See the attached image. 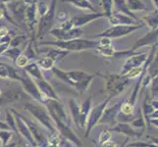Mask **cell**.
I'll return each mask as SVG.
<instances>
[{
	"label": "cell",
	"instance_id": "1",
	"mask_svg": "<svg viewBox=\"0 0 158 147\" xmlns=\"http://www.w3.org/2000/svg\"><path fill=\"white\" fill-rule=\"evenodd\" d=\"M43 103L45 104V108L47 109L48 113L51 116L54 124H55L57 129L62 137L72 141L75 144L81 146V141L71 129L69 116L64 106L61 104V101L54 99H44Z\"/></svg>",
	"mask_w": 158,
	"mask_h": 147
},
{
	"label": "cell",
	"instance_id": "2",
	"mask_svg": "<svg viewBox=\"0 0 158 147\" xmlns=\"http://www.w3.org/2000/svg\"><path fill=\"white\" fill-rule=\"evenodd\" d=\"M51 71L57 79L71 85L80 94L85 93L89 89L91 81L94 80L95 77V75L85 73L84 71H80V70L63 71L55 66L51 69Z\"/></svg>",
	"mask_w": 158,
	"mask_h": 147
},
{
	"label": "cell",
	"instance_id": "3",
	"mask_svg": "<svg viewBox=\"0 0 158 147\" xmlns=\"http://www.w3.org/2000/svg\"><path fill=\"white\" fill-rule=\"evenodd\" d=\"M37 46H49V47H56L62 50H66L69 52H76V51H84V50H90V49H95L99 45V40L94 39H75L70 40H55V41H41L39 42Z\"/></svg>",
	"mask_w": 158,
	"mask_h": 147
},
{
	"label": "cell",
	"instance_id": "4",
	"mask_svg": "<svg viewBox=\"0 0 158 147\" xmlns=\"http://www.w3.org/2000/svg\"><path fill=\"white\" fill-rule=\"evenodd\" d=\"M24 108L29 111L37 121L40 123L41 126L44 127L50 133L57 132V128L54 124L51 116L48 113L47 109L40 104H35L32 102H27L24 105Z\"/></svg>",
	"mask_w": 158,
	"mask_h": 147
},
{
	"label": "cell",
	"instance_id": "5",
	"mask_svg": "<svg viewBox=\"0 0 158 147\" xmlns=\"http://www.w3.org/2000/svg\"><path fill=\"white\" fill-rule=\"evenodd\" d=\"M98 76L104 78L106 80L105 92L109 95L108 98H110V99H112L114 97H117L121 93H123L131 80L121 74L120 75L109 74V75H98Z\"/></svg>",
	"mask_w": 158,
	"mask_h": 147
},
{
	"label": "cell",
	"instance_id": "6",
	"mask_svg": "<svg viewBox=\"0 0 158 147\" xmlns=\"http://www.w3.org/2000/svg\"><path fill=\"white\" fill-rule=\"evenodd\" d=\"M56 3L57 0H52L51 4L48 6V10L45 14L40 16L39 21V28L35 34L36 39H41L43 36L46 35L49 32L54 26V20H55V11H56Z\"/></svg>",
	"mask_w": 158,
	"mask_h": 147
},
{
	"label": "cell",
	"instance_id": "7",
	"mask_svg": "<svg viewBox=\"0 0 158 147\" xmlns=\"http://www.w3.org/2000/svg\"><path fill=\"white\" fill-rule=\"evenodd\" d=\"M143 25H138V26H129V25H117L112 26L111 28L105 30L101 34L94 36V39H100V37H106L109 39H120V37L126 36L132 32L138 31L139 29L143 28Z\"/></svg>",
	"mask_w": 158,
	"mask_h": 147
},
{
	"label": "cell",
	"instance_id": "8",
	"mask_svg": "<svg viewBox=\"0 0 158 147\" xmlns=\"http://www.w3.org/2000/svg\"><path fill=\"white\" fill-rule=\"evenodd\" d=\"M111 99L110 98H106V99L103 101L100 104L94 106L92 109H90L89 114V117L88 120H86V133H85V137H89V135L90 133V132L92 130L97 124H98V121L100 120L101 116H102V113L104 111V109L107 106V103L108 101H110Z\"/></svg>",
	"mask_w": 158,
	"mask_h": 147
},
{
	"label": "cell",
	"instance_id": "9",
	"mask_svg": "<svg viewBox=\"0 0 158 147\" xmlns=\"http://www.w3.org/2000/svg\"><path fill=\"white\" fill-rule=\"evenodd\" d=\"M20 83L22 84V85H23L24 91L30 97L34 98L35 100L39 101V102H43V101H44L42 94L40 93L39 88H37V84L35 83L34 79H31L29 75L26 74L25 76H21Z\"/></svg>",
	"mask_w": 158,
	"mask_h": 147
},
{
	"label": "cell",
	"instance_id": "10",
	"mask_svg": "<svg viewBox=\"0 0 158 147\" xmlns=\"http://www.w3.org/2000/svg\"><path fill=\"white\" fill-rule=\"evenodd\" d=\"M11 112L13 113V115L15 117L16 128H17L18 133L21 134L31 146H37L34 137H32L31 133V130H30V129L28 127V125L26 124V122L24 121V119L22 118V114H20L17 111H15L14 109H11Z\"/></svg>",
	"mask_w": 158,
	"mask_h": 147
},
{
	"label": "cell",
	"instance_id": "11",
	"mask_svg": "<svg viewBox=\"0 0 158 147\" xmlns=\"http://www.w3.org/2000/svg\"><path fill=\"white\" fill-rule=\"evenodd\" d=\"M48 34H50L57 40H70L75 39H80L83 35L84 31L81 28H73L67 31H64L60 28L52 29Z\"/></svg>",
	"mask_w": 158,
	"mask_h": 147
},
{
	"label": "cell",
	"instance_id": "12",
	"mask_svg": "<svg viewBox=\"0 0 158 147\" xmlns=\"http://www.w3.org/2000/svg\"><path fill=\"white\" fill-rule=\"evenodd\" d=\"M26 98H28V94L23 89H9L7 91L2 92V94L0 95V106L12 104V103L21 101L26 99Z\"/></svg>",
	"mask_w": 158,
	"mask_h": 147
},
{
	"label": "cell",
	"instance_id": "13",
	"mask_svg": "<svg viewBox=\"0 0 158 147\" xmlns=\"http://www.w3.org/2000/svg\"><path fill=\"white\" fill-rule=\"evenodd\" d=\"M104 18V15L102 13H90V14H83V15H76L74 17L68 20L71 28H81L85 25H88L92 21L97 19Z\"/></svg>",
	"mask_w": 158,
	"mask_h": 147
},
{
	"label": "cell",
	"instance_id": "14",
	"mask_svg": "<svg viewBox=\"0 0 158 147\" xmlns=\"http://www.w3.org/2000/svg\"><path fill=\"white\" fill-rule=\"evenodd\" d=\"M8 8L11 12V17L16 22V24L18 26L23 25L25 27V9L26 4L23 2V0L21 1H10L8 4Z\"/></svg>",
	"mask_w": 158,
	"mask_h": 147
},
{
	"label": "cell",
	"instance_id": "15",
	"mask_svg": "<svg viewBox=\"0 0 158 147\" xmlns=\"http://www.w3.org/2000/svg\"><path fill=\"white\" fill-rule=\"evenodd\" d=\"M22 118L24 119V121L26 122V124L28 125V127L31 133L32 137H34L35 143L37 146L40 147H45L47 145V137L44 134V133L42 132L41 129L37 126L35 123H34L32 121H30L29 119H27L26 117H24L22 115Z\"/></svg>",
	"mask_w": 158,
	"mask_h": 147
},
{
	"label": "cell",
	"instance_id": "16",
	"mask_svg": "<svg viewBox=\"0 0 158 147\" xmlns=\"http://www.w3.org/2000/svg\"><path fill=\"white\" fill-rule=\"evenodd\" d=\"M148 53H135L133 54L128 57V59L125 62L124 66L122 68V72L121 75H126L131 69L137 68V67H141L145 62L146 58H148Z\"/></svg>",
	"mask_w": 158,
	"mask_h": 147
},
{
	"label": "cell",
	"instance_id": "17",
	"mask_svg": "<svg viewBox=\"0 0 158 147\" xmlns=\"http://www.w3.org/2000/svg\"><path fill=\"white\" fill-rule=\"evenodd\" d=\"M109 21V24L111 26H117V25H129V26H138V25H143L140 22L134 20L133 18L126 16L119 12H112V14L107 18Z\"/></svg>",
	"mask_w": 158,
	"mask_h": 147
},
{
	"label": "cell",
	"instance_id": "18",
	"mask_svg": "<svg viewBox=\"0 0 158 147\" xmlns=\"http://www.w3.org/2000/svg\"><path fill=\"white\" fill-rule=\"evenodd\" d=\"M110 132H115L117 133L126 134L128 137H140L143 133L135 130L129 123H118L109 129Z\"/></svg>",
	"mask_w": 158,
	"mask_h": 147
},
{
	"label": "cell",
	"instance_id": "19",
	"mask_svg": "<svg viewBox=\"0 0 158 147\" xmlns=\"http://www.w3.org/2000/svg\"><path fill=\"white\" fill-rule=\"evenodd\" d=\"M157 36H158V31L157 30H150L144 36L139 39L137 42L135 43L132 50L137 51L138 49L144 47V46H152L157 43Z\"/></svg>",
	"mask_w": 158,
	"mask_h": 147
},
{
	"label": "cell",
	"instance_id": "20",
	"mask_svg": "<svg viewBox=\"0 0 158 147\" xmlns=\"http://www.w3.org/2000/svg\"><path fill=\"white\" fill-rule=\"evenodd\" d=\"M121 103H117L115 105H112L110 107H106L104 111L102 113V116L100 120L98 121V124H109V125H114L116 123V117L118 114V110L120 108Z\"/></svg>",
	"mask_w": 158,
	"mask_h": 147
},
{
	"label": "cell",
	"instance_id": "21",
	"mask_svg": "<svg viewBox=\"0 0 158 147\" xmlns=\"http://www.w3.org/2000/svg\"><path fill=\"white\" fill-rule=\"evenodd\" d=\"M37 88H39L40 93L43 96V99H54V100H60L59 96L57 95L56 91L54 90L52 85L48 83L44 79L37 80Z\"/></svg>",
	"mask_w": 158,
	"mask_h": 147
},
{
	"label": "cell",
	"instance_id": "22",
	"mask_svg": "<svg viewBox=\"0 0 158 147\" xmlns=\"http://www.w3.org/2000/svg\"><path fill=\"white\" fill-rule=\"evenodd\" d=\"M37 52H43L45 54V56L51 58L55 63L63 60L65 57H67L70 53L69 51L62 50V49H59L56 47H49V46H46V48H42L40 50L37 49Z\"/></svg>",
	"mask_w": 158,
	"mask_h": 147
},
{
	"label": "cell",
	"instance_id": "23",
	"mask_svg": "<svg viewBox=\"0 0 158 147\" xmlns=\"http://www.w3.org/2000/svg\"><path fill=\"white\" fill-rule=\"evenodd\" d=\"M0 79L1 80H13L20 81L21 76L18 74L17 70L9 65L0 62Z\"/></svg>",
	"mask_w": 158,
	"mask_h": 147
},
{
	"label": "cell",
	"instance_id": "24",
	"mask_svg": "<svg viewBox=\"0 0 158 147\" xmlns=\"http://www.w3.org/2000/svg\"><path fill=\"white\" fill-rule=\"evenodd\" d=\"M91 108V96H89L88 99H85L83 104L80 106V119H81V129L85 127L86 120H88L89 114Z\"/></svg>",
	"mask_w": 158,
	"mask_h": 147
},
{
	"label": "cell",
	"instance_id": "25",
	"mask_svg": "<svg viewBox=\"0 0 158 147\" xmlns=\"http://www.w3.org/2000/svg\"><path fill=\"white\" fill-rule=\"evenodd\" d=\"M24 69H25V73L27 75H29L32 79H35L36 80L44 79V76H43L41 72V69L37 66V64L35 62L29 63Z\"/></svg>",
	"mask_w": 158,
	"mask_h": 147
},
{
	"label": "cell",
	"instance_id": "26",
	"mask_svg": "<svg viewBox=\"0 0 158 147\" xmlns=\"http://www.w3.org/2000/svg\"><path fill=\"white\" fill-rule=\"evenodd\" d=\"M113 7H115L117 9V12L122 13V14L126 15V16H129V17L133 18L134 20L138 21V22H140V23H141V21L139 20L135 16V14L133 12H131V11L129 10V8H128L127 4H126V1H125V0H113Z\"/></svg>",
	"mask_w": 158,
	"mask_h": 147
},
{
	"label": "cell",
	"instance_id": "27",
	"mask_svg": "<svg viewBox=\"0 0 158 147\" xmlns=\"http://www.w3.org/2000/svg\"><path fill=\"white\" fill-rule=\"evenodd\" d=\"M63 2L65 3H70L74 5L75 7L80 8V9H83V10H89L91 11L92 13H96L97 11L95 10V8L94 7L89 0H62Z\"/></svg>",
	"mask_w": 158,
	"mask_h": 147
},
{
	"label": "cell",
	"instance_id": "28",
	"mask_svg": "<svg viewBox=\"0 0 158 147\" xmlns=\"http://www.w3.org/2000/svg\"><path fill=\"white\" fill-rule=\"evenodd\" d=\"M141 23L143 25L146 24L151 30H157L158 26V18H157V9H154L153 12L149 13L148 15L144 16V17L140 20Z\"/></svg>",
	"mask_w": 158,
	"mask_h": 147
},
{
	"label": "cell",
	"instance_id": "29",
	"mask_svg": "<svg viewBox=\"0 0 158 147\" xmlns=\"http://www.w3.org/2000/svg\"><path fill=\"white\" fill-rule=\"evenodd\" d=\"M70 109H71V113H72V119L74 124L77 126L78 128L81 129V119H80V106L77 104L74 99H71L69 102Z\"/></svg>",
	"mask_w": 158,
	"mask_h": 147
},
{
	"label": "cell",
	"instance_id": "30",
	"mask_svg": "<svg viewBox=\"0 0 158 147\" xmlns=\"http://www.w3.org/2000/svg\"><path fill=\"white\" fill-rule=\"evenodd\" d=\"M132 126L135 130L139 129L138 132H140L141 133H143L144 132V129H145V120H144V117L141 115V111H139V116L138 117H135L132 122Z\"/></svg>",
	"mask_w": 158,
	"mask_h": 147
},
{
	"label": "cell",
	"instance_id": "31",
	"mask_svg": "<svg viewBox=\"0 0 158 147\" xmlns=\"http://www.w3.org/2000/svg\"><path fill=\"white\" fill-rule=\"evenodd\" d=\"M126 4L131 12L146 10V5L141 0H126Z\"/></svg>",
	"mask_w": 158,
	"mask_h": 147
},
{
	"label": "cell",
	"instance_id": "32",
	"mask_svg": "<svg viewBox=\"0 0 158 147\" xmlns=\"http://www.w3.org/2000/svg\"><path fill=\"white\" fill-rule=\"evenodd\" d=\"M35 63L37 64V66H39L40 69H42V70H46V71L51 70L54 66H55V62H54L51 58L47 57V56L39 58Z\"/></svg>",
	"mask_w": 158,
	"mask_h": 147
},
{
	"label": "cell",
	"instance_id": "33",
	"mask_svg": "<svg viewBox=\"0 0 158 147\" xmlns=\"http://www.w3.org/2000/svg\"><path fill=\"white\" fill-rule=\"evenodd\" d=\"M100 2L103 9L102 14L105 18H108L113 12V0H100Z\"/></svg>",
	"mask_w": 158,
	"mask_h": 147
},
{
	"label": "cell",
	"instance_id": "34",
	"mask_svg": "<svg viewBox=\"0 0 158 147\" xmlns=\"http://www.w3.org/2000/svg\"><path fill=\"white\" fill-rule=\"evenodd\" d=\"M5 114H6V122H5V123L8 125L12 132H16V133L19 135L17 128H16V122H15V117L13 115V113L11 111H9V110L8 111L6 110V111H5Z\"/></svg>",
	"mask_w": 158,
	"mask_h": 147
},
{
	"label": "cell",
	"instance_id": "35",
	"mask_svg": "<svg viewBox=\"0 0 158 147\" xmlns=\"http://www.w3.org/2000/svg\"><path fill=\"white\" fill-rule=\"evenodd\" d=\"M22 52L23 51H22V49H20L19 47H9L7 50L3 53V55L10 58L11 60H13V61H15L16 58H17Z\"/></svg>",
	"mask_w": 158,
	"mask_h": 147
},
{
	"label": "cell",
	"instance_id": "36",
	"mask_svg": "<svg viewBox=\"0 0 158 147\" xmlns=\"http://www.w3.org/2000/svg\"><path fill=\"white\" fill-rule=\"evenodd\" d=\"M137 67V68H134V69H131L129 72L124 75L125 77L129 80H135V79H139L140 77L141 73H143V67Z\"/></svg>",
	"mask_w": 158,
	"mask_h": 147
},
{
	"label": "cell",
	"instance_id": "37",
	"mask_svg": "<svg viewBox=\"0 0 158 147\" xmlns=\"http://www.w3.org/2000/svg\"><path fill=\"white\" fill-rule=\"evenodd\" d=\"M13 135H14V133L12 130H6V129L0 130V140H1L2 145L8 144L9 141L12 139Z\"/></svg>",
	"mask_w": 158,
	"mask_h": 147
},
{
	"label": "cell",
	"instance_id": "38",
	"mask_svg": "<svg viewBox=\"0 0 158 147\" xmlns=\"http://www.w3.org/2000/svg\"><path fill=\"white\" fill-rule=\"evenodd\" d=\"M119 111L123 114H125V115H132L133 112H134V105L131 104L129 101L121 103V105H120V108H119Z\"/></svg>",
	"mask_w": 158,
	"mask_h": 147
},
{
	"label": "cell",
	"instance_id": "39",
	"mask_svg": "<svg viewBox=\"0 0 158 147\" xmlns=\"http://www.w3.org/2000/svg\"><path fill=\"white\" fill-rule=\"evenodd\" d=\"M15 63H16V65H17L18 67H20V68H25L27 65L30 63V59L27 57L23 52H22L20 55L17 58H16Z\"/></svg>",
	"mask_w": 158,
	"mask_h": 147
},
{
	"label": "cell",
	"instance_id": "40",
	"mask_svg": "<svg viewBox=\"0 0 158 147\" xmlns=\"http://www.w3.org/2000/svg\"><path fill=\"white\" fill-rule=\"evenodd\" d=\"M10 41H11V37L9 36V35L7 36L3 37V39H0V55H2V54L9 48Z\"/></svg>",
	"mask_w": 158,
	"mask_h": 147
},
{
	"label": "cell",
	"instance_id": "41",
	"mask_svg": "<svg viewBox=\"0 0 158 147\" xmlns=\"http://www.w3.org/2000/svg\"><path fill=\"white\" fill-rule=\"evenodd\" d=\"M26 39H27L26 35H18V36H15L14 39H11L9 47H18L24 41H26Z\"/></svg>",
	"mask_w": 158,
	"mask_h": 147
},
{
	"label": "cell",
	"instance_id": "42",
	"mask_svg": "<svg viewBox=\"0 0 158 147\" xmlns=\"http://www.w3.org/2000/svg\"><path fill=\"white\" fill-rule=\"evenodd\" d=\"M112 137V134H111V132L109 129H104V130H102V132L100 133V135H99V142L100 144L102 142H105V141L109 140Z\"/></svg>",
	"mask_w": 158,
	"mask_h": 147
},
{
	"label": "cell",
	"instance_id": "43",
	"mask_svg": "<svg viewBox=\"0 0 158 147\" xmlns=\"http://www.w3.org/2000/svg\"><path fill=\"white\" fill-rule=\"evenodd\" d=\"M47 10H48V6L44 2L40 1V3L36 4V11L40 16H42L43 14H45Z\"/></svg>",
	"mask_w": 158,
	"mask_h": 147
},
{
	"label": "cell",
	"instance_id": "44",
	"mask_svg": "<svg viewBox=\"0 0 158 147\" xmlns=\"http://www.w3.org/2000/svg\"><path fill=\"white\" fill-rule=\"evenodd\" d=\"M55 18L60 22V23H64V22H66L69 20V14L66 11H62V12H60L57 16H55Z\"/></svg>",
	"mask_w": 158,
	"mask_h": 147
},
{
	"label": "cell",
	"instance_id": "45",
	"mask_svg": "<svg viewBox=\"0 0 158 147\" xmlns=\"http://www.w3.org/2000/svg\"><path fill=\"white\" fill-rule=\"evenodd\" d=\"M9 35V30L5 26H0V39L7 36Z\"/></svg>",
	"mask_w": 158,
	"mask_h": 147
},
{
	"label": "cell",
	"instance_id": "46",
	"mask_svg": "<svg viewBox=\"0 0 158 147\" xmlns=\"http://www.w3.org/2000/svg\"><path fill=\"white\" fill-rule=\"evenodd\" d=\"M101 147H118V145L116 142H114V141H111L109 139V140L105 141V142H102Z\"/></svg>",
	"mask_w": 158,
	"mask_h": 147
},
{
	"label": "cell",
	"instance_id": "47",
	"mask_svg": "<svg viewBox=\"0 0 158 147\" xmlns=\"http://www.w3.org/2000/svg\"><path fill=\"white\" fill-rule=\"evenodd\" d=\"M1 129H6V130H11V129L9 128V126L6 124V123H4L2 121H0V130Z\"/></svg>",
	"mask_w": 158,
	"mask_h": 147
},
{
	"label": "cell",
	"instance_id": "48",
	"mask_svg": "<svg viewBox=\"0 0 158 147\" xmlns=\"http://www.w3.org/2000/svg\"><path fill=\"white\" fill-rule=\"evenodd\" d=\"M16 145H17V143L16 142H12V143H8L6 145H2V146H0V147H16Z\"/></svg>",
	"mask_w": 158,
	"mask_h": 147
},
{
	"label": "cell",
	"instance_id": "49",
	"mask_svg": "<svg viewBox=\"0 0 158 147\" xmlns=\"http://www.w3.org/2000/svg\"><path fill=\"white\" fill-rule=\"evenodd\" d=\"M152 3L154 5V8L157 9V6H158V0H152Z\"/></svg>",
	"mask_w": 158,
	"mask_h": 147
},
{
	"label": "cell",
	"instance_id": "50",
	"mask_svg": "<svg viewBox=\"0 0 158 147\" xmlns=\"http://www.w3.org/2000/svg\"><path fill=\"white\" fill-rule=\"evenodd\" d=\"M45 147H59V146L56 145V144H49V143H47V145Z\"/></svg>",
	"mask_w": 158,
	"mask_h": 147
},
{
	"label": "cell",
	"instance_id": "51",
	"mask_svg": "<svg viewBox=\"0 0 158 147\" xmlns=\"http://www.w3.org/2000/svg\"><path fill=\"white\" fill-rule=\"evenodd\" d=\"M127 141H128V139H127V140H126V141H125V142H123V143H122V144H121V145H120V146H119V147H124V146H125V145H126V144H127Z\"/></svg>",
	"mask_w": 158,
	"mask_h": 147
},
{
	"label": "cell",
	"instance_id": "52",
	"mask_svg": "<svg viewBox=\"0 0 158 147\" xmlns=\"http://www.w3.org/2000/svg\"><path fill=\"white\" fill-rule=\"evenodd\" d=\"M22 147H30L29 145H23ZM31 147H40V146H31Z\"/></svg>",
	"mask_w": 158,
	"mask_h": 147
},
{
	"label": "cell",
	"instance_id": "53",
	"mask_svg": "<svg viewBox=\"0 0 158 147\" xmlns=\"http://www.w3.org/2000/svg\"><path fill=\"white\" fill-rule=\"evenodd\" d=\"M2 92H3V91H2L1 89H0V95H1V94H2Z\"/></svg>",
	"mask_w": 158,
	"mask_h": 147
},
{
	"label": "cell",
	"instance_id": "54",
	"mask_svg": "<svg viewBox=\"0 0 158 147\" xmlns=\"http://www.w3.org/2000/svg\"><path fill=\"white\" fill-rule=\"evenodd\" d=\"M0 146H2V142H1V140H0Z\"/></svg>",
	"mask_w": 158,
	"mask_h": 147
},
{
	"label": "cell",
	"instance_id": "55",
	"mask_svg": "<svg viewBox=\"0 0 158 147\" xmlns=\"http://www.w3.org/2000/svg\"><path fill=\"white\" fill-rule=\"evenodd\" d=\"M124 147H131V146H126V145H125Z\"/></svg>",
	"mask_w": 158,
	"mask_h": 147
},
{
	"label": "cell",
	"instance_id": "56",
	"mask_svg": "<svg viewBox=\"0 0 158 147\" xmlns=\"http://www.w3.org/2000/svg\"><path fill=\"white\" fill-rule=\"evenodd\" d=\"M0 110H1V109H0Z\"/></svg>",
	"mask_w": 158,
	"mask_h": 147
}]
</instances>
